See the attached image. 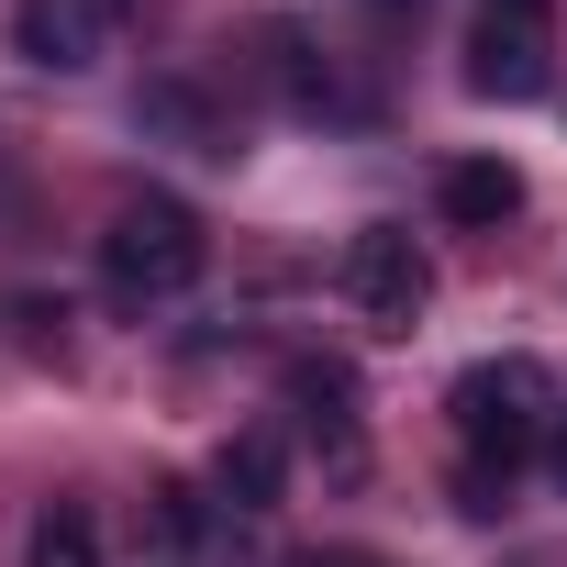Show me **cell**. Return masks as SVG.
<instances>
[{
	"mask_svg": "<svg viewBox=\"0 0 567 567\" xmlns=\"http://www.w3.org/2000/svg\"><path fill=\"white\" fill-rule=\"evenodd\" d=\"M290 412H301V434L323 445L334 478L368 467V434H357L368 412H357V368H346V357H301V368H290Z\"/></svg>",
	"mask_w": 567,
	"mask_h": 567,
	"instance_id": "6",
	"label": "cell"
},
{
	"mask_svg": "<svg viewBox=\"0 0 567 567\" xmlns=\"http://www.w3.org/2000/svg\"><path fill=\"white\" fill-rule=\"evenodd\" d=\"M123 23H134V0H12V45H23L34 68H56V79L101 68Z\"/></svg>",
	"mask_w": 567,
	"mask_h": 567,
	"instance_id": "5",
	"label": "cell"
},
{
	"mask_svg": "<svg viewBox=\"0 0 567 567\" xmlns=\"http://www.w3.org/2000/svg\"><path fill=\"white\" fill-rule=\"evenodd\" d=\"M290 567H390V556H357V545H312V556H290Z\"/></svg>",
	"mask_w": 567,
	"mask_h": 567,
	"instance_id": "13",
	"label": "cell"
},
{
	"mask_svg": "<svg viewBox=\"0 0 567 567\" xmlns=\"http://www.w3.org/2000/svg\"><path fill=\"white\" fill-rule=\"evenodd\" d=\"M256 68H267V90L290 101L301 123H368V79L334 45H312L301 23H256Z\"/></svg>",
	"mask_w": 567,
	"mask_h": 567,
	"instance_id": "4",
	"label": "cell"
},
{
	"mask_svg": "<svg viewBox=\"0 0 567 567\" xmlns=\"http://www.w3.org/2000/svg\"><path fill=\"white\" fill-rule=\"evenodd\" d=\"M379 12H412V0H379Z\"/></svg>",
	"mask_w": 567,
	"mask_h": 567,
	"instance_id": "16",
	"label": "cell"
},
{
	"mask_svg": "<svg viewBox=\"0 0 567 567\" xmlns=\"http://www.w3.org/2000/svg\"><path fill=\"white\" fill-rule=\"evenodd\" d=\"M200 267H212V234L167 189H134L112 212V234H101V278H112L123 301H178V290H200Z\"/></svg>",
	"mask_w": 567,
	"mask_h": 567,
	"instance_id": "2",
	"label": "cell"
},
{
	"mask_svg": "<svg viewBox=\"0 0 567 567\" xmlns=\"http://www.w3.org/2000/svg\"><path fill=\"white\" fill-rule=\"evenodd\" d=\"M346 301H357L368 334H412L423 301H434V256H423L401 223H368V234L346 245Z\"/></svg>",
	"mask_w": 567,
	"mask_h": 567,
	"instance_id": "3",
	"label": "cell"
},
{
	"mask_svg": "<svg viewBox=\"0 0 567 567\" xmlns=\"http://www.w3.org/2000/svg\"><path fill=\"white\" fill-rule=\"evenodd\" d=\"M134 123H145V134H167V145H189V156H234V112H223V101H200L189 79H145Z\"/></svg>",
	"mask_w": 567,
	"mask_h": 567,
	"instance_id": "8",
	"label": "cell"
},
{
	"mask_svg": "<svg viewBox=\"0 0 567 567\" xmlns=\"http://www.w3.org/2000/svg\"><path fill=\"white\" fill-rule=\"evenodd\" d=\"M278 467H290L278 423H245V434H223V456H212V478H223L234 512H267V501H278Z\"/></svg>",
	"mask_w": 567,
	"mask_h": 567,
	"instance_id": "9",
	"label": "cell"
},
{
	"mask_svg": "<svg viewBox=\"0 0 567 567\" xmlns=\"http://www.w3.org/2000/svg\"><path fill=\"white\" fill-rule=\"evenodd\" d=\"M478 12H501V23H545V0H478Z\"/></svg>",
	"mask_w": 567,
	"mask_h": 567,
	"instance_id": "14",
	"label": "cell"
},
{
	"mask_svg": "<svg viewBox=\"0 0 567 567\" xmlns=\"http://www.w3.org/2000/svg\"><path fill=\"white\" fill-rule=\"evenodd\" d=\"M545 467H556V489H567V412H556V434H545Z\"/></svg>",
	"mask_w": 567,
	"mask_h": 567,
	"instance_id": "15",
	"label": "cell"
},
{
	"mask_svg": "<svg viewBox=\"0 0 567 567\" xmlns=\"http://www.w3.org/2000/svg\"><path fill=\"white\" fill-rule=\"evenodd\" d=\"M512 212H523V167H501V156H456V167H445V223L489 234V223H512Z\"/></svg>",
	"mask_w": 567,
	"mask_h": 567,
	"instance_id": "10",
	"label": "cell"
},
{
	"mask_svg": "<svg viewBox=\"0 0 567 567\" xmlns=\"http://www.w3.org/2000/svg\"><path fill=\"white\" fill-rule=\"evenodd\" d=\"M145 523H156V545H167V556H189V545H200V501H189V489H156V501H145Z\"/></svg>",
	"mask_w": 567,
	"mask_h": 567,
	"instance_id": "12",
	"label": "cell"
},
{
	"mask_svg": "<svg viewBox=\"0 0 567 567\" xmlns=\"http://www.w3.org/2000/svg\"><path fill=\"white\" fill-rule=\"evenodd\" d=\"M445 412H456V478H478V489H512V467L545 445V368L534 357H478L456 390H445Z\"/></svg>",
	"mask_w": 567,
	"mask_h": 567,
	"instance_id": "1",
	"label": "cell"
},
{
	"mask_svg": "<svg viewBox=\"0 0 567 567\" xmlns=\"http://www.w3.org/2000/svg\"><path fill=\"white\" fill-rule=\"evenodd\" d=\"M23 567H101V523H90L79 501H56V512L34 523V545H23Z\"/></svg>",
	"mask_w": 567,
	"mask_h": 567,
	"instance_id": "11",
	"label": "cell"
},
{
	"mask_svg": "<svg viewBox=\"0 0 567 567\" xmlns=\"http://www.w3.org/2000/svg\"><path fill=\"white\" fill-rule=\"evenodd\" d=\"M556 23H501V12H478V34H467V90L478 101H534L556 68Z\"/></svg>",
	"mask_w": 567,
	"mask_h": 567,
	"instance_id": "7",
	"label": "cell"
}]
</instances>
